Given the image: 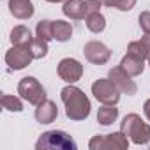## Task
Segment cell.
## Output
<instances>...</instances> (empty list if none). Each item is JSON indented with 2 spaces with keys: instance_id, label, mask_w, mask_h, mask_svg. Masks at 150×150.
I'll return each instance as SVG.
<instances>
[{
  "instance_id": "obj_1",
  "label": "cell",
  "mask_w": 150,
  "mask_h": 150,
  "mask_svg": "<svg viewBox=\"0 0 150 150\" xmlns=\"http://www.w3.org/2000/svg\"><path fill=\"white\" fill-rule=\"evenodd\" d=\"M60 99L65 104V115L69 120H85L90 115V101L85 96V92L78 87H74L72 83H69L67 87L62 88L60 92Z\"/></svg>"
},
{
  "instance_id": "obj_2",
  "label": "cell",
  "mask_w": 150,
  "mask_h": 150,
  "mask_svg": "<svg viewBox=\"0 0 150 150\" xmlns=\"http://www.w3.org/2000/svg\"><path fill=\"white\" fill-rule=\"evenodd\" d=\"M120 131L136 145H146L150 141V125L141 120L139 115L129 113L120 122Z\"/></svg>"
},
{
  "instance_id": "obj_3",
  "label": "cell",
  "mask_w": 150,
  "mask_h": 150,
  "mask_svg": "<svg viewBox=\"0 0 150 150\" xmlns=\"http://www.w3.org/2000/svg\"><path fill=\"white\" fill-rule=\"evenodd\" d=\"M37 150H76L78 145L64 131H46L35 143Z\"/></svg>"
},
{
  "instance_id": "obj_4",
  "label": "cell",
  "mask_w": 150,
  "mask_h": 150,
  "mask_svg": "<svg viewBox=\"0 0 150 150\" xmlns=\"http://www.w3.org/2000/svg\"><path fill=\"white\" fill-rule=\"evenodd\" d=\"M18 94L21 99H25L27 103H30L34 106H39L42 101H46V90L34 76H25L20 80Z\"/></svg>"
},
{
  "instance_id": "obj_5",
  "label": "cell",
  "mask_w": 150,
  "mask_h": 150,
  "mask_svg": "<svg viewBox=\"0 0 150 150\" xmlns=\"http://www.w3.org/2000/svg\"><path fill=\"white\" fill-rule=\"evenodd\" d=\"M129 146V138L120 131L113 134H97L90 139V150H125Z\"/></svg>"
},
{
  "instance_id": "obj_6",
  "label": "cell",
  "mask_w": 150,
  "mask_h": 150,
  "mask_svg": "<svg viewBox=\"0 0 150 150\" xmlns=\"http://www.w3.org/2000/svg\"><path fill=\"white\" fill-rule=\"evenodd\" d=\"M92 94L94 97L103 104H117L120 101V90L111 83L110 78H101L92 83Z\"/></svg>"
},
{
  "instance_id": "obj_7",
  "label": "cell",
  "mask_w": 150,
  "mask_h": 150,
  "mask_svg": "<svg viewBox=\"0 0 150 150\" xmlns=\"http://www.w3.org/2000/svg\"><path fill=\"white\" fill-rule=\"evenodd\" d=\"M32 60H34V55H32V51H30L28 46H13L6 53V64L13 71L25 69L27 65H30Z\"/></svg>"
},
{
  "instance_id": "obj_8",
  "label": "cell",
  "mask_w": 150,
  "mask_h": 150,
  "mask_svg": "<svg viewBox=\"0 0 150 150\" xmlns=\"http://www.w3.org/2000/svg\"><path fill=\"white\" fill-rule=\"evenodd\" d=\"M58 76L65 83H76L83 76V65L76 58H62L58 62Z\"/></svg>"
},
{
  "instance_id": "obj_9",
  "label": "cell",
  "mask_w": 150,
  "mask_h": 150,
  "mask_svg": "<svg viewBox=\"0 0 150 150\" xmlns=\"http://www.w3.org/2000/svg\"><path fill=\"white\" fill-rule=\"evenodd\" d=\"M108 78H110V80H111V83H113V85L120 90V94L134 96V94H136V90H138L136 83L132 81V76H131V74H127V72H125L120 65H118V67L110 69Z\"/></svg>"
},
{
  "instance_id": "obj_10",
  "label": "cell",
  "mask_w": 150,
  "mask_h": 150,
  "mask_svg": "<svg viewBox=\"0 0 150 150\" xmlns=\"http://www.w3.org/2000/svg\"><path fill=\"white\" fill-rule=\"evenodd\" d=\"M83 53H85V58L90 64H96V65H104L110 60V57H111V50L101 41L87 42L85 48H83Z\"/></svg>"
},
{
  "instance_id": "obj_11",
  "label": "cell",
  "mask_w": 150,
  "mask_h": 150,
  "mask_svg": "<svg viewBox=\"0 0 150 150\" xmlns=\"http://www.w3.org/2000/svg\"><path fill=\"white\" fill-rule=\"evenodd\" d=\"M62 13L71 18V20H85L88 11H87V0H65Z\"/></svg>"
},
{
  "instance_id": "obj_12",
  "label": "cell",
  "mask_w": 150,
  "mask_h": 150,
  "mask_svg": "<svg viewBox=\"0 0 150 150\" xmlns=\"http://www.w3.org/2000/svg\"><path fill=\"white\" fill-rule=\"evenodd\" d=\"M35 120L39 124H51L55 122V118L58 117V108L53 101H42L37 108H35Z\"/></svg>"
},
{
  "instance_id": "obj_13",
  "label": "cell",
  "mask_w": 150,
  "mask_h": 150,
  "mask_svg": "<svg viewBox=\"0 0 150 150\" xmlns=\"http://www.w3.org/2000/svg\"><path fill=\"white\" fill-rule=\"evenodd\" d=\"M9 9L18 20H28L34 16V4L30 0H9Z\"/></svg>"
},
{
  "instance_id": "obj_14",
  "label": "cell",
  "mask_w": 150,
  "mask_h": 150,
  "mask_svg": "<svg viewBox=\"0 0 150 150\" xmlns=\"http://www.w3.org/2000/svg\"><path fill=\"white\" fill-rule=\"evenodd\" d=\"M120 67L127 74H131V76H139V74L143 72V69H145V58H141L138 55H132V53H127L122 58Z\"/></svg>"
},
{
  "instance_id": "obj_15",
  "label": "cell",
  "mask_w": 150,
  "mask_h": 150,
  "mask_svg": "<svg viewBox=\"0 0 150 150\" xmlns=\"http://www.w3.org/2000/svg\"><path fill=\"white\" fill-rule=\"evenodd\" d=\"M32 41H34V37H32V34H30V30L27 27L18 25V27L13 28V32H11L13 46H30Z\"/></svg>"
},
{
  "instance_id": "obj_16",
  "label": "cell",
  "mask_w": 150,
  "mask_h": 150,
  "mask_svg": "<svg viewBox=\"0 0 150 150\" xmlns=\"http://www.w3.org/2000/svg\"><path fill=\"white\" fill-rule=\"evenodd\" d=\"M117 118H118V108H115V104H104L97 111V122L101 125H111Z\"/></svg>"
},
{
  "instance_id": "obj_17",
  "label": "cell",
  "mask_w": 150,
  "mask_h": 150,
  "mask_svg": "<svg viewBox=\"0 0 150 150\" xmlns=\"http://www.w3.org/2000/svg\"><path fill=\"white\" fill-rule=\"evenodd\" d=\"M71 35H72V27H71V23H67V21H64V20L53 21V37H55L58 42L69 41Z\"/></svg>"
},
{
  "instance_id": "obj_18",
  "label": "cell",
  "mask_w": 150,
  "mask_h": 150,
  "mask_svg": "<svg viewBox=\"0 0 150 150\" xmlns=\"http://www.w3.org/2000/svg\"><path fill=\"white\" fill-rule=\"evenodd\" d=\"M85 23H87V28L94 34H101L106 28V18L101 14V11H96V13L88 14L85 18Z\"/></svg>"
},
{
  "instance_id": "obj_19",
  "label": "cell",
  "mask_w": 150,
  "mask_h": 150,
  "mask_svg": "<svg viewBox=\"0 0 150 150\" xmlns=\"http://www.w3.org/2000/svg\"><path fill=\"white\" fill-rule=\"evenodd\" d=\"M35 34H37L39 39H42V41H46V42H50L51 39H55V37H53V21H50V20H41V21L37 23V27H35Z\"/></svg>"
},
{
  "instance_id": "obj_20",
  "label": "cell",
  "mask_w": 150,
  "mask_h": 150,
  "mask_svg": "<svg viewBox=\"0 0 150 150\" xmlns=\"http://www.w3.org/2000/svg\"><path fill=\"white\" fill-rule=\"evenodd\" d=\"M2 108H6L7 111H16V113H20V111H23V103H21V99L16 97V96L4 94V96H2Z\"/></svg>"
},
{
  "instance_id": "obj_21",
  "label": "cell",
  "mask_w": 150,
  "mask_h": 150,
  "mask_svg": "<svg viewBox=\"0 0 150 150\" xmlns=\"http://www.w3.org/2000/svg\"><path fill=\"white\" fill-rule=\"evenodd\" d=\"M30 51H32V55H34V58H44L46 55H48V42L46 41H42V39H34L32 42H30Z\"/></svg>"
},
{
  "instance_id": "obj_22",
  "label": "cell",
  "mask_w": 150,
  "mask_h": 150,
  "mask_svg": "<svg viewBox=\"0 0 150 150\" xmlns=\"http://www.w3.org/2000/svg\"><path fill=\"white\" fill-rule=\"evenodd\" d=\"M101 2L106 7H115L118 11H131L136 6V0H101Z\"/></svg>"
},
{
  "instance_id": "obj_23",
  "label": "cell",
  "mask_w": 150,
  "mask_h": 150,
  "mask_svg": "<svg viewBox=\"0 0 150 150\" xmlns=\"http://www.w3.org/2000/svg\"><path fill=\"white\" fill-rule=\"evenodd\" d=\"M138 21H139L141 30H143L145 34H150V11H143V13L139 14Z\"/></svg>"
},
{
  "instance_id": "obj_24",
  "label": "cell",
  "mask_w": 150,
  "mask_h": 150,
  "mask_svg": "<svg viewBox=\"0 0 150 150\" xmlns=\"http://www.w3.org/2000/svg\"><path fill=\"white\" fill-rule=\"evenodd\" d=\"M141 42H143V46L146 50V60H148V65H150V34H145L141 37Z\"/></svg>"
},
{
  "instance_id": "obj_25",
  "label": "cell",
  "mask_w": 150,
  "mask_h": 150,
  "mask_svg": "<svg viewBox=\"0 0 150 150\" xmlns=\"http://www.w3.org/2000/svg\"><path fill=\"white\" fill-rule=\"evenodd\" d=\"M143 111H145V117L150 120V99L145 101V104H143Z\"/></svg>"
},
{
  "instance_id": "obj_26",
  "label": "cell",
  "mask_w": 150,
  "mask_h": 150,
  "mask_svg": "<svg viewBox=\"0 0 150 150\" xmlns=\"http://www.w3.org/2000/svg\"><path fill=\"white\" fill-rule=\"evenodd\" d=\"M46 2H50V4H58V2H65V0H46Z\"/></svg>"
}]
</instances>
